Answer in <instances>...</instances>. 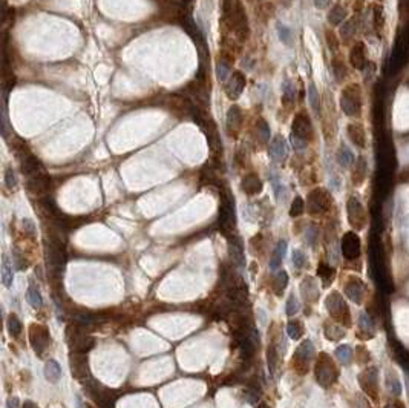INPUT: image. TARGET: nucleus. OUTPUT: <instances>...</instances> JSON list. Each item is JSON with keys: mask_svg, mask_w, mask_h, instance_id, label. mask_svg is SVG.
Segmentation results:
<instances>
[{"mask_svg": "<svg viewBox=\"0 0 409 408\" xmlns=\"http://www.w3.org/2000/svg\"><path fill=\"white\" fill-rule=\"evenodd\" d=\"M313 124L305 112H299L294 115L293 124H291V143L297 151H302L308 146V143L313 140Z\"/></svg>", "mask_w": 409, "mask_h": 408, "instance_id": "nucleus-1", "label": "nucleus"}, {"mask_svg": "<svg viewBox=\"0 0 409 408\" xmlns=\"http://www.w3.org/2000/svg\"><path fill=\"white\" fill-rule=\"evenodd\" d=\"M340 107L348 117H359L362 112V91L357 83H351L342 89Z\"/></svg>", "mask_w": 409, "mask_h": 408, "instance_id": "nucleus-2", "label": "nucleus"}, {"mask_svg": "<svg viewBox=\"0 0 409 408\" xmlns=\"http://www.w3.org/2000/svg\"><path fill=\"white\" fill-rule=\"evenodd\" d=\"M46 262L51 277H62V270L66 262L65 244L52 239H46Z\"/></svg>", "mask_w": 409, "mask_h": 408, "instance_id": "nucleus-3", "label": "nucleus"}, {"mask_svg": "<svg viewBox=\"0 0 409 408\" xmlns=\"http://www.w3.org/2000/svg\"><path fill=\"white\" fill-rule=\"evenodd\" d=\"M66 339L74 353H88L94 347V338L86 333L85 327L78 324H71L66 329Z\"/></svg>", "mask_w": 409, "mask_h": 408, "instance_id": "nucleus-4", "label": "nucleus"}, {"mask_svg": "<svg viewBox=\"0 0 409 408\" xmlns=\"http://www.w3.org/2000/svg\"><path fill=\"white\" fill-rule=\"evenodd\" d=\"M337 368L334 365V362L330 359L328 355H322L319 356L317 359V364H316V379L317 382L322 385V387H330L336 382L337 379Z\"/></svg>", "mask_w": 409, "mask_h": 408, "instance_id": "nucleus-5", "label": "nucleus"}, {"mask_svg": "<svg viewBox=\"0 0 409 408\" xmlns=\"http://www.w3.org/2000/svg\"><path fill=\"white\" fill-rule=\"evenodd\" d=\"M325 306L328 309V313L331 315V318L340 324L349 325L351 316H349V309L346 306V303L343 301V298L340 296V293L333 292L328 298H326Z\"/></svg>", "mask_w": 409, "mask_h": 408, "instance_id": "nucleus-6", "label": "nucleus"}, {"mask_svg": "<svg viewBox=\"0 0 409 408\" xmlns=\"http://www.w3.org/2000/svg\"><path fill=\"white\" fill-rule=\"evenodd\" d=\"M236 224L235 216V201L229 190H224L221 195V206H220V226L227 233L232 232Z\"/></svg>", "mask_w": 409, "mask_h": 408, "instance_id": "nucleus-7", "label": "nucleus"}, {"mask_svg": "<svg viewBox=\"0 0 409 408\" xmlns=\"http://www.w3.org/2000/svg\"><path fill=\"white\" fill-rule=\"evenodd\" d=\"M331 195L326 192L325 189H313L311 192L308 194V198H307V210L311 213V215H320V213H325L326 210H330L331 207Z\"/></svg>", "mask_w": 409, "mask_h": 408, "instance_id": "nucleus-8", "label": "nucleus"}, {"mask_svg": "<svg viewBox=\"0 0 409 408\" xmlns=\"http://www.w3.org/2000/svg\"><path fill=\"white\" fill-rule=\"evenodd\" d=\"M314 356V347L311 341H304L301 345L297 347L296 353H294V368L297 370V373H307L308 370V364Z\"/></svg>", "mask_w": 409, "mask_h": 408, "instance_id": "nucleus-9", "label": "nucleus"}, {"mask_svg": "<svg viewBox=\"0 0 409 408\" xmlns=\"http://www.w3.org/2000/svg\"><path fill=\"white\" fill-rule=\"evenodd\" d=\"M71 370H72V376H75L83 384L89 385L91 382H94L91 374H89V367H88V361L85 358V353H72L71 355Z\"/></svg>", "mask_w": 409, "mask_h": 408, "instance_id": "nucleus-10", "label": "nucleus"}, {"mask_svg": "<svg viewBox=\"0 0 409 408\" xmlns=\"http://www.w3.org/2000/svg\"><path fill=\"white\" fill-rule=\"evenodd\" d=\"M346 210H348V220H349V224L354 227V229H363L365 224H366V213H365V209L362 206V203L356 198V197H351L348 200V204H346Z\"/></svg>", "mask_w": 409, "mask_h": 408, "instance_id": "nucleus-11", "label": "nucleus"}, {"mask_svg": "<svg viewBox=\"0 0 409 408\" xmlns=\"http://www.w3.org/2000/svg\"><path fill=\"white\" fill-rule=\"evenodd\" d=\"M30 342L36 353L42 355V353L49 345V332L45 325L42 324H33L30 327Z\"/></svg>", "mask_w": 409, "mask_h": 408, "instance_id": "nucleus-12", "label": "nucleus"}, {"mask_svg": "<svg viewBox=\"0 0 409 408\" xmlns=\"http://www.w3.org/2000/svg\"><path fill=\"white\" fill-rule=\"evenodd\" d=\"M342 253L346 259L360 256V238L354 232H346L342 238Z\"/></svg>", "mask_w": 409, "mask_h": 408, "instance_id": "nucleus-13", "label": "nucleus"}, {"mask_svg": "<svg viewBox=\"0 0 409 408\" xmlns=\"http://www.w3.org/2000/svg\"><path fill=\"white\" fill-rule=\"evenodd\" d=\"M245 83H247L245 75L241 71H235L230 75V78L227 80V83H226V94H227V97L230 100L239 98V95L242 94V91L245 88Z\"/></svg>", "mask_w": 409, "mask_h": 408, "instance_id": "nucleus-14", "label": "nucleus"}, {"mask_svg": "<svg viewBox=\"0 0 409 408\" xmlns=\"http://www.w3.org/2000/svg\"><path fill=\"white\" fill-rule=\"evenodd\" d=\"M26 186H28V190L33 194V195H45L48 194V190L51 187V178L48 177L46 172H42L39 175H34L31 178H28L26 181Z\"/></svg>", "mask_w": 409, "mask_h": 408, "instance_id": "nucleus-15", "label": "nucleus"}, {"mask_svg": "<svg viewBox=\"0 0 409 408\" xmlns=\"http://www.w3.org/2000/svg\"><path fill=\"white\" fill-rule=\"evenodd\" d=\"M242 127V112L239 106H232L227 112V120H226V129L230 137L236 139L238 133Z\"/></svg>", "mask_w": 409, "mask_h": 408, "instance_id": "nucleus-16", "label": "nucleus"}, {"mask_svg": "<svg viewBox=\"0 0 409 408\" xmlns=\"http://www.w3.org/2000/svg\"><path fill=\"white\" fill-rule=\"evenodd\" d=\"M359 380H360L362 388H363L371 397L375 399V397H377V371H375V368H368V370H365V371L360 374Z\"/></svg>", "mask_w": 409, "mask_h": 408, "instance_id": "nucleus-17", "label": "nucleus"}, {"mask_svg": "<svg viewBox=\"0 0 409 408\" xmlns=\"http://www.w3.org/2000/svg\"><path fill=\"white\" fill-rule=\"evenodd\" d=\"M349 62L356 69H363L366 66L368 59H366V48L363 42H357L352 46L349 52Z\"/></svg>", "mask_w": 409, "mask_h": 408, "instance_id": "nucleus-18", "label": "nucleus"}, {"mask_svg": "<svg viewBox=\"0 0 409 408\" xmlns=\"http://www.w3.org/2000/svg\"><path fill=\"white\" fill-rule=\"evenodd\" d=\"M268 154L275 161H284L287 158L288 149H287V142L281 135H276L275 139L271 140L268 146Z\"/></svg>", "mask_w": 409, "mask_h": 408, "instance_id": "nucleus-19", "label": "nucleus"}, {"mask_svg": "<svg viewBox=\"0 0 409 408\" xmlns=\"http://www.w3.org/2000/svg\"><path fill=\"white\" fill-rule=\"evenodd\" d=\"M346 132H348V137L354 146H357L360 149H363L366 146V132L360 123H349L346 127Z\"/></svg>", "mask_w": 409, "mask_h": 408, "instance_id": "nucleus-20", "label": "nucleus"}, {"mask_svg": "<svg viewBox=\"0 0 409 408\" xmlns=\"http://www.w3.org/2000/svg\"><path fill=\"white\" fill-rule=\"evenodd\" d=\"M241 187L247 195H258L262 192V181L256 174H247L242 178Z\"/></svg>", "mask_w": 409, "mask_h": 408, "instance_id": "nucleus-21", "label": "nucleus"}, {"mask_svg": "<svg viewBox=\"0 0 409 408\" xmlns=\"http://www.w3.org/2000/svg\"><path fill=\"white\" fill-rule=\"evenodd\" d=\"M345 293L346 296L354 303H362V298L365 295V286L360 280L351 278L348 281V284L345 286Z\"/></svg>", "mask_w": 409, "mask_h": 408, "instance_id": "nucleus-22", "label": "nucleus"}, {"mask_svg": "<svg viewBox=\"0 0 409 408\" xmlns=\"http://www.w3.org/2000/svg\"><path fill=\"white\" fill-rule=\"evenodd\" d=\"M285 252H287V241H284V239L278 241L276 249H275V252H273L271 259H270V268L276 270L281 265V262L285 256Z\"/></svg>", "mask_w": 409, "mask_h": 408, "instance_id": "nucleus-23", "label": "nucleus"}, {"mask_svg": "<svg viewBox=\"0 0 409 408\" xmlns=\"http://www.w3.org/2000/svg\"><path fill=\"white\" fill-rule=\"evenodd\" d=\"M62 376V370H60V365L54 361V359H49L46 364H45V377L49 380L52 384H57L59 379Z\"/></svg>", "mask_w": 409, "mask_h": 408, "instance_id": "nucleus-24", "label": "nucleus"}, {"mask_svg": "<svg viewBox=\"0 0 409 408\" xmlns=\"http://www.w3.org/2000/svg\"><path fill=\"white\" fill-rule=\"evenodd\" d=\"M282 103L287 107H291L296 103V85L293 83V81H290V80L284 81V86H282Z\"/></svg>", "mask_w": 409, "mask_h": 408, "instance_id": "nucleus-25", "label": "nucleus"}, {"mask_svg": "<svg viewBox=\"0 0 409 408\" xmlns=\"http://www.w3.org/2000/svg\"><path fill=\"white\" fill-rule=\"evenodd\" d=\"M230 256L233 259V262L241 267L244 264V249H242V244L238 238H233L230 239Z\"/></svg>", "mask_w": 409, "mask_h": 408, "instance_id": "nucleus-26", "label": "nucleus"}, {"mask_svg": "<svg viewBox=\"0 0 409 408\" xmlns=\"http://www.w3.org/2000/svg\"><path fill=\"white\" fill-rule=\"evenodd\" d=\"M366 171H368L366 160L363 157H359V160L356 163V168H354V172H352V181H354V184H362V181L366 177Z\"/></svg>", "mask_w": 409, "mask_h": 408, "instance_id": "nucleus-27", "label": "nucleus"}, {"mask_svg": "<svg viewBox=\"0 0 409 408\" xmlns=\"http://www.w3.org/2000/svg\"><path fill=\"white\" fill-rule=\"evenodd\" d=\"M255 132H256V139L259 143H267L270 140V126L264 118H258L256 120V126H255Z\"/></svg>", "mask_w": 409, "mask_h": 408, "instance_id": "nucleus-28", "label": "nucleus"}, {"mask_svg": "<svg viewBox=\"0 0 409 408\" xmlns=\"http://www.w3.org/2000/svg\"><path fill=\"white\" fill-rule=\"evenodd\" d=\"M26 301H28L30 306L34 307V309H40V307L43 306L42 295H40L39 289H37L34 284H31V286L28 287V292H26Z\"/></svg>", "mask_w": 409, "mask_h": 408, "instance_id": "nucleus-29", "label": "nucleus"}, {"mask_svg": "<svg viewBox=\"0 0 409 408\" xmlns=\"http://www.w3.org/2000/svg\"><path fill=\"white\" fill-rule=\"evenodd\" d=\"M287 284H288V275H287V271H284V270L278 271L276 277L273 278V290H275V293H276L278 296H281V295L284 293Z\"/></svg>", "mask_w": 409, "mask_h": 408, "instance_id": "nucleus-30", "label": "nucleus"}, {"mask_svg": "<svg viewBox=\"0 0 409 408\" xmlns=\"http://www.w3.org/2000/svg\"><path fill=\"white\" fill-rule=\"evenodd\" d=\"M301 290H302V295L305 296V299H308V301H314V299L317 298V295H319L317 286H316L314 280H311V278H307L302 283Z\"/></svg>", "mask_w": 409, "mask_h": 408, "instance_id": "nucleus-31", "label": "nucleus"}, {"mask_svg": "<svg viewBox=\"0 0 409 408\" xmlns=\"http://www.w3.org/2000/svg\"><path fill=\"white\" fill-rule=\"evenodd\" d=\"M337 163H339L342 168H349L352 163H354V154L345 145L337 151Z\"/></svg>", "mask_w": 409, "mask_h": 408, "instance_id": "nucleus-32", "label": "nucleus"}, {"mask_svg": "<svg viewBox=\"0 0 409 408\" xmlns=\"http://www.w3.org/2000/svg\"><path fill=\"white\" fill-rule=\"evenodd\" d=\"M13 280H14V275H13V267H11V262L8 259V256L5 255L4 256V262H2V283L5 287H11L13 286Z\"/></svg>", "mask_w": 409, "mask_h": 408, "instance_id": "nucleus-33", "label": "nucleus"}, {"mask_svg": "<svg viewBox=\"0 0 409 408\" xmlns=\"http://www.w3.org/2000/svg\"><path fill=\"white\" fill-rule=\"evenodd\" d=\"M346 17V10L342 5H334L328 13V22L331 25H340Z\"/></svg>", "mask_w": 409, "mask_h": 408, "instance_id": "nucleus-34", "label": "nucleus"}, {"mask_svg": "<svg viewBox=\"0 0 409 408\" xmlns=\"http://www.w3.org/2000/svg\"><path fill=\"white\" fill-rule=\"evenodd\" d=\"M357 28H359V17H351L340 28V34L345 39H349V37H352L354 34H356Z\"/></svg>", "mask_w": 409, "mask_h": 408, "instance_id": "nucleus-35", "label": "nucleus"}, {"mask_svg": "<svg viewBox=\"0 0 409 408\" xmlns=\"http://www.w3.org/2000/svg\"><path fill=\"white\" fill-rule=\"evenodd\" d=\"M331 66H333V75H334V78H336L337 81H343V78L346 77V72H348L345 63H343V60L339 59V57H336V59H333Z\"/></svg>", "mask_w": 409, "mask_h": 408, "instance_id": "nucleus-36", "label": "nucleus"}, {"mask_svg": "<svg viewBox=\"0 0 409 408\" xmlns=\"http://www.w3.org/2000/svg\"><path fill=\"white\" fill-rule=\"evenodd\" d=\"M287 333L291 339H299L304 335V325L301 321H290L287 325Z\"/></svg>", "mask_w": 409, "mask_h": 408, "instance_id": "nucleus-37", "label": "nucleus"}, {"mask_svg": "<svg viewBox=\"0 0 409 408\" xmlns=\"http://www.w3.org/2000/svg\"><path fill=\"white\" fill-rule=\"evenodd\" d=\"M308 101L310 106L314 109V112H320V97H319V91L316 89V86L313 83H310L308 86Z\"/></svg>", "mask_w": 409, "mask_h": 408, "instance_id": "nucleus-38", "label": "nucleus"}, {"mask_svg": "<svg viewBox=\"0 0 409 408\" xmlns=\"http://www.w3.org/2000/svg\"><path fill=\"white\" fill-rule=\"evenodd\" d=\"M325 335H326V338L331 339V341H337V339L343 338L345 332L340 327H337L336 324H326L325 325Z\"/></svg>", "mask_w": 409, "mask_h": 408, "instance_id": "nucleus-39", "label": "nucleus"}, {"mask_svg": "<svg viewBox=\"0 0 409 408\" xmlns=\"http://www.w3.org/2000/svg\"><path fill=\"white\" fill-rule=\"evenodd\" d=\"M267 359H268V368L270 373L275 374L276 373V365H278V351L275 348V345H270L267 350Z\"/></svg>", "mask_w": 409, "mask_h": 408, "instance_id": "nucleus-40", "label": "nucleus"}, {"mask_svg": "<svg viewBox=\"0 0 409 408\" xmlns=\"http://www.w3.org/2000/svg\"><path fill=\"white\" fill-rule=\"evenodd\" d=\"M7 325H8V332L13 335V336H17V335H20V332H22V322H20V319L16 316V315H10L8 316V322H7Z\"/></svg>", "mask_w": 409, "mask_h": 408, "instance_id": "nucleus-41", "label": "nucleus"}, {"mask_svg": "<svg viewBox=\"0 0 409 408\" xmlns=\"http://www.w3.org/2000/svg\"><path fill=\"white\" fill-rule=\"evenodd\" d=\"M386 387L389 388V391L395 396H398L401 393V385H400V380L397 379V376H394L392 373H388L386 374Z\"/></svg>", "mask_w": 409, "mask_h": 408, "instance_id": "nucleus-42", "label": "nucleus"}, {"mask_svg": "<svg viewBox=\"0 0 409 408\" xmlns=\"http://www.w3.org/2000/svg\"><path fill=\"white\" fill-rule=\"evenodd\" d=\"M317 274H319V277H320L323 281L328 283V281L333 280V277H334V268H333L331 265H328L326 262H320V264H319V268H317Z\"/></svg>", "mask_w": 409, "mask_h": 408, "instance_id": "nucleus-43", "label": "nucleus"}, {"mask_svg": "<svg viewBox=\"0 0 409 408\" xmlns=\"http://www.w3.org/2000/svg\"><path fill=\"white\" fill-rule=\"evenodd\" d=\"M278 34H279V39L282 43L285 45H291L293 43V33L288 26L282 25V23H278Z\"/></svg>", "mask_w": 409, "mask_h": 408, "instance_id": "nucleus-44", "label": "nucleus"}, {"mask_svg": "<svg viewBox=\"0 0 409 408\" xmlns=\"http://www.w3.org/2000/svg\"><path fill=\"white\" fill-rule=\"evenodd\" d=\"M336 356L343 362V364H349L351 359H352V350L349 345H340L337 350H336Z\"/></svg>", "mask_w": 409, "mask_h": 408, "instance_id": "nucleus-45", "label": "nucleus"}, {"mask_svg": "<svg viewBox=\"0 0 409 408\" xmlns=\"http://www.w3.org/2000/svg\"><path fill=\"white\" fill-rule=\"evenodd\" d=\"M305 210V203L301 197H296L291 203V207H290V215L291 216H299L302 215Z\"/></svg>", "mask_w": 409, "mask_h": 408, "instance_id": "nucleus-46", "label": "nucleus"}, {"mask_svg": "<svg viewBox=\"0 0 409 408\" xmlns=\"http://www.w3.org/2000/svg\"><path fill=\"white\" fill-rule=\"evenodd\" d=\"M359 327L365 333H372L374 332V329H372V319L366 313L360 315V318H359Z\"/></svg>", "mask_w": 409, "mask_h": 408, "instance_id": "nucleus-47", "label": "nucleus"}, {"mask_svg": "<svg viewBox=\"0 0 409 408\" xmlns=\"http://www.w3.org/2000/svg\"><path fill=\"white\" fill-rule=\"evenodd\" d=\"M285 310H287V315H288V316H293V315L297 313V310H299V303H297V299L294 298V295H291V296L288 298Z\"/></svg>", "mask_w": 409, "mask_h": 408, "instance_id": "nucleus-48", "label": "nucleus"}, {"mask_svg": "<svg viewBox=\"0 0 409 408\" xmlns=\"http://www.w3.org/2000/svg\"><path fill=\"white\" fill-rule=\"evenodd\" d=\"M5 183H7L8 189H14L17 186V177H16V172H14L13 168L7 169V172H5Z\"/></svg>", "mask_w": 409, "mask_h": 408, "instance_id": "nucleus-49", "label": "nucleus"}, {"mask_svg": "<svg viewBox=\"0 0 409 408\" xmlns=\"http://www.w3.org/2000/svg\"><path fill=\"white\" fill-rule=\"evenodd\" d=\"M325 37H326V43H328V48H330L331 51H337V48H339V40H337L336 34H334L333 31H326V33H325Z\"/></svg>", "mask_w": 409, "mask_h": 408, "instance_id": "nucleus-50", "label": "nucleus"}, {"mask_svg": "<svg viewBox=\"0 0 409 408\" xmlns=\"http://www.w3.org/2000/svg\"><path fill=\"white\" fill-rule=\"evenodd\" d=\"M273 11H275V8H273L271 4H264L259 8V16L262 17V20H268L273 16Z\"/></svg>", "mask_w": 409, "mask_h": 408, "instance_id": "nucleus-51", "label": "nucleus"}, {"mask_svg": "<svg viewBox=\"0 0 409 408\" xmlns=\"http://www.w3.org/2000/svg\"><path fill=\"white\" fill-rule=\"evenodd\" d=\"M293 264H294V267H297V268H301V267L305 264V255H304L301 250H294V252H293Z\"/></svg>", "mask_w": 409, "mask_h": 408, "instance_id": "nucleus-52", "label": "nucleus"}, {"mask_svg": "<svg viewBox=\"0 0 409 408\" xmlns=\"http://www.w3.org/2000/svg\"><path fill=\"white\" fill-rule=\"evenodd\" d=\"M381 26H383V17H381L380 7H375V10H374V28L377 31H380Z\"/></svg>", "mask_w": 409, "mask_h": 408, "instance_id": "nucleus-53", "label": "nucleus"}, {"mask_svg": "<svg viewBox=\"0 0 409 408\" xmlns=\"http://www.w3.org/2000/svg\"><path fill=\"white\" fill-rule=\"evenodd\" d=\"M23 229H25V232H30V233H34V230H36L34 223L31 220H23Z\"/></svg>", "mask_w": 409, "mask_h": 408, "instance_id": "nucleus-54", "label": "nucleus"}, {"mask_svg": "<svg viewBox=\"0 0 409 408\" xmlns=\"http://www.w3.org/2000/svg\"><path fill=\"white\" fill-rule=\"evenodd\" d=\"M313 2H314V5H316L317 8L322 10V8H326V7H328L331 0H313Z\"/></svg>", "mask_w": 409, "mask_h": 408, "instance_id": "nucleus-55", "label": "nucleus"}, {"mask_svg": "<svg viewBox=\"0 0 409 408\" xmlns=\"http://www.w3.org/2000/svg\"><path fill=\"white\" fill-rule=\"evenodd\" d=\"M307 235H308V236H307L308 242H310V244H313V242H314V238H316V235H317V232H316V229H314V227H310Z\"/></svg>", "mask_w": 409, "mask_h": 408, "instance_id": "nucleus-56", "label": "nucleus"}, {"mask_svg": "<svg viewBox=\"0 0 409 408\" xmlns=\"http://www.w3.org/2000/svg\"><path fill=\"white\" fill-rule=\"evenodd\" d=\"M8 408H19V399L16 396H11L8 399Z\"/></svg>", "mask_w": 409, "mask_h": 408, "instance_id": "nucleus-57", "label": "nucleus"}, {"mask_svg": "<svg viewBox=\"0 0 409 408\" xmlns=\"http://www.w3.org/2000/svg\"><path fill=\"white\" fill-rule=\"evenodd\" d=\"M22 408H39V406H37L34 402H31V400H26V402H25V405H23Z\"/></svg>", "mask_w": 409, "mask_h": 408, "instance_id": "nucleus-58", "label": "nucleus"}, {"mask_svg": "<svg viewBox=\"0 0 409 408\" xmlns=\"http://www.w3.org/2000/svg\"><path fill=\"white\" fill-rule=\"evenodd\" d=\"M385 408H403L401 405H398V403H388Z\"/></svg>", "mask_w": 409, "mask_h": 408, "instance_id": "nucleus-59", "label": "nucleus"}, {"mask_svg": "<svg viewBox=\"0 0 409 408\" xmlns=\"http://www.w3.org/2000/svg\"><path fill=\"white\" fill-rule=\"evenodd\" d=\"M258 408H270V405H267L265 402H261V403L258 405Z\"/></svg>", "mask_w": 409, "mask_h": 408, "instance_id": "nucleus-60", "label": "nucleus"}]
</instances>
